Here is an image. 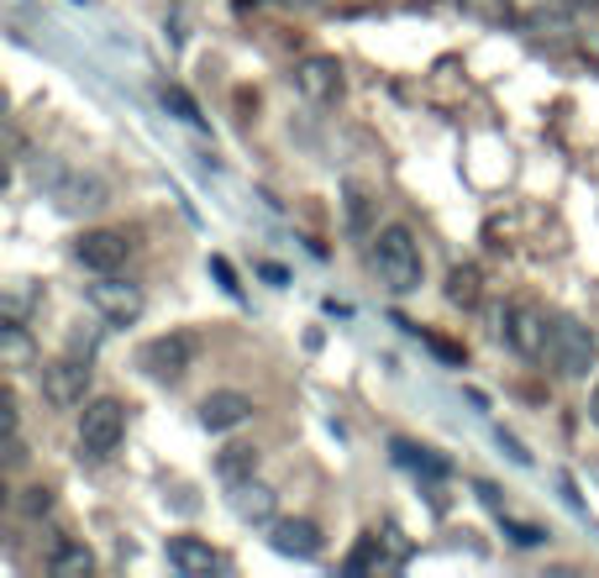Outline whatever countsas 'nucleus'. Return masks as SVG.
<instances>
[{"instance_id":"nucleus-1","label":"nucleus","mask_w":599,"mask_h":578,"mask_svg":"<svg viewBox=\"0 0 599 578\" xmlns=\"http://www.w3.org/2000/svg\"><path fill=\"white\" fill-rule=\"evenodd\" d=\"M374 268H379V280L395 290V295H410L426 284V258H420V242L410 226H384L379 237H374Z\"/></svg>"},{"instance_id":"nucleus-2","label":"nucleus","mask_w":599,"mask_h":578,"mask_svg":"<svg viewBox=\"0 0 599 578\" xmlns=\"http://www.w3.org/2000/svg\"><path fill=\"white\" fill-rule=\"evenodd\" d=\"M195 358H200L195 332H159V337L142 342L138 368L148 374V379H159V384H180L184 374L195 368Z\"/></svg>"},{"instance_id":"nucleus-3","label":"nucleus","mask_w":599,"mask_h":578,"mask_svg":"<svg viewBox=\"0 0 599 578\" xmlns=\"http://www.w3.org/2000/svg\"><path fill=\"white\" fill-rule=\"evenodd\" d=\"M126 437V410H121V399L111 395H95L80 405V447L90 458H111Z\"/></svg>"},{"instance_id":"nucleus-4","label":"nucleus","mask_w":599,"mask_h":578,"mask_svg":"<svg viewBox=\"0 0 599 578\" xmlns=\"http://www.w3.org/2000/svg\"><path fill=\"white\" fill-rule=\"evenodd\" d=\"M90 379H95V368L90 358H53L42 368V399L53 405V410H80L84 399H90Z\"/></svg>"},{"instance_id":"nucleus-5","label":"nucleus","mask_w":599,"mask_h":578,"mask_svg":"<svg viewBox=\"0 0 599 578\" xmlns=\"http://www.w3.org/2000/svg\"><path fill=\"white\" fill-rule=\"evenodd\" d=\"M547 358L558 363V374L583 379L595 368V337H589V326L573 316H558L552 321V337H547Z\"/></svg>"},{"instance_id":"nucleus-6","label":"nucleus","mask_w":599,"mask_h":578,"mask_svg":"<svg viewBox=\"0 0 599 578\" xmlns=\"http://www.w3.org/2000/svg\"><path fill=\"white\" fill-rule=\"evenodd\" d=\"M499 337L516 347L520 358H547V337H552V326H547V316H541L537 305H505L499 311Z\"/></svg>"},{"instance_id":"nucleus-7","label":"nucleus","mask_w":599,"mask_h":578,"mask_svg":"<svg viewBox=\"0 0 599 578\" xmlns=\"http://www.w3.org/2000/svg\"><path fill=\"white\" fill-rule=\"evenodd\" d=\"M74 258L90 268V274H116L121 263L132 258V237L121 226H90L74 237Z\"/></svg>"},{"instance_id":"nucleus-8","label":"nucleus","mask_w":599,"mask_h":578,"mask_svg":"<svg viewBox=\"0 0 599 578\" xmlns=\"http://www.w3.org/2000/svg\"><path fill=\"white\" fill-rule=\"evenodd\" d=\"M90 305H95L100 316L111 321V326H126V321L142 316V290L132 280H116V274H95V284H90Z\"/></svg>"},{"instance_id":"nucleus-9","label":"nucleus","mask_w":599,"mask_h":578,"mask_svg":"<svg viewBox=\"0 0 599 578\" xmlns=\"http://www.w3.org/2000/svg\"><path fill=\"white\" fill-rule=\"evenodd\" d=\"M53 200H59L63 216H95V211L111 205V184L100 180V174L74 169V174H63V180L53 184Z\"/></svg>"},{"instance_id":"nucleus-10","label":"nucleus","mask_w":599,"mask_h":578,"mask_svg":"<svg viewBox=\"0 0 599 578\" xmlns=\"http://www.w3.org/2000/svg\"><path fill=\"white\" fill-rule=\"evenodd\" d=\"M253 395H242V389H211V395L200 399V426L205 432H237L242 420H253Z\"/></svg>"},{"instance_id":"nucleus-11","label":"nucleus","mask_w":599,"mask_h":578,"mask_svg":"<svg viewBox=\"0 0 599 578\" xmlns=\"http://www.w3.org/2000/svg\"><path fill=\"white\" fill-rule=\"evenodd\" d=\"M295 84L305 100H316V105H332L342 95V63L332 53H311V59H300L295 69Z\"/></svg>"},{"instance_id":"nucleus-12","label":"nucleus","mask_w":599,"mask_h":578,"mask_svg":"<svg viewBox=\"0 0 599 578\" xmlns=\"http://www.w3.org/2000/svg\"><path fill=\"white\" fill-rule=\"evenodd\" d=\"M169 568H180L184 578H200V574H221L226 562H221V552L211 547V541L180 531V537H169Z\"/></svg>"},{"instance_id":"nucleus-13","label":"nucleus","mask_w":599,"mask_h":578,"mask_svg":"<svg viewBox=\"0 0 599 578\" xmlns=\"http://www.w3.org/2000/svg\"><path fill=\"white\" fill-rule=\"evenodd\" d=\"M274 531V552H284V558H300V562H311V558H321V531L311 526V520H274L268 526Z\"/></svg>"},{"instance_id":"nucleus-14","label":"nucleus","mask_w":599,"mask_h":578,"mask_svg":"<svg viewBox=\"0 0 599 578\" xmlns=\"http://www.w3.org/2000/svg\"><path fill=\"white\" fill-rule=\"evenodd\" d=\"M258 447H253V442H226V447H221L216 453V474H221V484H232V489H237V484H247V479H258Z\"/></svg>"},{"instance_id":"nucleus-15","label":"nucleus","mask_w":599,"mask_h":578,"mask_svg":"<svg viewBox=\"0 0 599 578\" xmlns=\"http://www.w3.org/2000/svg\"><path fill=\"white\" fill-rule=\"evenodd\" d=\"M232 505H237L242 520H253V526H274V489H263L258 479H247L232 489Z\"/></svg>"},{"instance_id":"nucleus-16","label":"nucleus","mask_w":599,"mask_h":578,"mask_svg":"<svg viewBox=\"0 0 599 578\" xmlns=\"http://www.w3.org/2000/svg\"><path fill=\"white\" fill-rule=\"evenodd\" d=\"M441 295L453 300L458 311H474L484 300V274L474 263H458V268H447V284H441Z\"/></svg>"},{"instance_id":"nucleus-17","label":"nucleus","mask_w":599,"mask_h":578,"mask_svg":"<svg viewBox=\"0 0 599 578\" xmlns=\"http://www.w3.org/2000/svg\"><path fill=\"white\" fill-rule=\"evenodd\" d=\"M48 574L53 578H90L95 574V552L84 541H59L53 558H48Z\"/></svg>"},{"instance_id":"nucleus-18","label":"nucleus","mask_w":599,"mask_h":578,"mask_svg":"<svg viewBox=\"0 0 599 578\" xmlns=\"http://www.w3.org/2000/svg\"><path fill=\"white\" fill-rule=\"evenodd\" d=\"M468 6V17L484 21V27H505V21L516 17V0H463Z\"/></svg>"},{"instance_id":"nucleus-19","label":"nucleus","mask_w":599,"mask_h":578,"mask_svg":"<svg viewBox=\"0 0 599 578\" xmlns=\"http://www.w3.org/2000/svg\"><path fill=\"white\" fill-rule=\"evenodd\" d=\"M17 510L21 516H32V520H42L48 510H53V484H27L17 495Z\"/></svg>"},{"instance_id":"nucleus-20","label":"nucleus","mask_w":599,"mask_h":578,"mask_svg":"<svg viewBox=\"0 0 599 578\" xmlns=\"http://www.w3.org/2000/svg\"><path fill=\"white\" fill-rule=\"evenodd\" d=\"M347 221H353L358 232H368V190H363V184H347Z\"/></svg>"},{"instance_id":"nucleus-21","label":"nucleus","mask_w":599,"mask_h":578,"mask_svg":"<svg viewBox=\"0 0 599 578\" xmlns=\"http://www.w3.org/2000/svg\"><path fill=\"white\" fill-rule=\"evenodd\" d=\"M163 105H174L180 121H200V105L190 100V90H180V84H163Z\"/></svg>"},{"instance_id":"nucleus-22","label":"nucleus","mask_w":599,"mask_h":578,"mask_svg":"<svg viewBox=\"0 0 599 578\" xmlns=\"http://www.w3.org/2000/svg\"><path fill=\"white\" fill-rule=\"evenodd\" d=\"M347 568H384V552H379V537H363V547L347 558Z\"/></svg>"},{"instance_id":"nucleus-23","label":"nucleus","mask_w":599,"mask_h":578,"mask_svg":"<svg viewBox=\"0 0 599 578\" xmlns=\"http://www.w3.org/2000/svg\"><path fill=\"white\" fill-rule=\"evenodd\" d=\"M416 332H420V326H416ZM420 342H426V347H432L437 358H447V363H463V347H458V342L437 337V332H420Z\"/></svg>"},{"instance_id":"nucleus-24","label":"nucleus","mask_w":599,"mask_h":578,"mask_svg":"<svg viewBox=\"0 0 599 578\" xmlns=\"http://www.w3.org/2000/svg\"><path fill=\"white\" fill-rule=\"evenodd\" d=\"M589 420H595V426H599V384H595V389H589Z\"/></svg>"},{"instance_id":"nucleus-25","label":"nucleus","mask_w":599,"mask_h":578,"mask_svg":"<svg viewBox=\"0 0 599 578\" xmlns=\"http://www.w3.org/2000/svg\"><path fill=\"white\" fill-rule=\"evenodd\" d=\"M579 6H599V0H579Z\"/></svg>"}]
</instances>
